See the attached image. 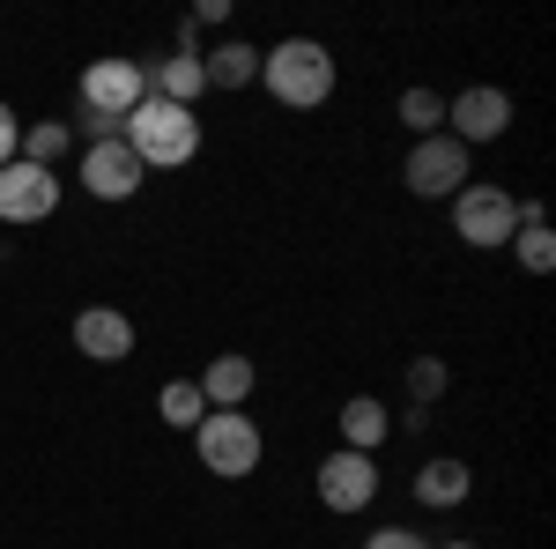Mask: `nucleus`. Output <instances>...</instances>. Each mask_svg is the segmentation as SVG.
<instances>
[{"mask_svg": "<svg viewBox=\"0 0 556 549\" xmlns=\"http://www.w3.org/2000/svg\"><path fill=\"white\" fill-rule=\"evenodd\" d=\"M386 431H393V416H386L379 394H356V401H342V438H349V453H371Z\"/></svg>", "mask_w": 556, "mask_h": 549, "instance_id": "obj_14", "label": "nucleus"}, {"mask_svg": "<svg viewBox=\"0 0 556 549\" xmlns=\"http://www.w3.org/2000/svg\"><path fill=\"white\" fill-rule=\"evenodd\" d=\"M156 409H164L172 431H193V423L208 416V401H201V386H193V379H172L164 394H156Z\"/></svg>", "mask_w": 556, "mask_h": 549, "instance_id": "obj_17", "label": "nucleus"}, {"mask_svg": "<svg viewBox=\"0 0 556 549\" xmlns=\"http://www.w3.org/2000/svg\"><path fill=\"white\" fill-rule=\"evenodd\" d=\"M371 498H379V461H371V453H327V461H319V506L327 512H364L371 506Z\"/></svg>", "mask_w": 556, "mask_h": 549, "instance_id": "obj_9", "label": "nucleus"}, {"mask_svg": "<svg viewBox=\"0 0 556 549\" xmlns=\"http://www.w3.org/2000/svg\"><path fill=\"white\" fill-rule=\"evenodd\" d=\"M208 89V75H201V60L193 52H178V60H164L156 75H149V97H164V104H186L193 112V97Z\"/></svg>", "mask_w": 556, "mask_h": 549, "instance_id": "obj_15", "label": "nucleus"}, {"mask_svg": "<svg viewBox=\"0 0 556 549\" xmlns=\"http://www.w3.org/2000/svg\"><path fill=\"white\" fill-rule=\"evenodd\" d=\"M408 394H416V409L438 401V394H445V364H438V357H416V364H408Z\"/></svg>", "mask_w": 556, "mask_h": 549, "instance_id": "obj_21", "label": "nucleus"}, {"mask_svg": "<svg viewBox=\"0 0 556 549\" xmlns=\"http://www.w3.org/2000/svg\"><path fill=\"white\" fill-rule=\"evenodd\" d=\"M453 230L468 238L475 253H497V246H513V230H519V201L505 194V186L468 178V186L453 194Z\"/></svg>", "mask_w": 556, "mask_h": 549, "instance_id": "obj_4", "label": "nucleus"}, {"mask_svg": "<svg viewBox=\"0 0 556 549\" xmlns=\"http://www.w3.org/2000/svg\"><path fill=\"white\" fill-rule=\"evenodd\" d=\"M75 349H83L89 364H127L134 357V320L112 312V304H89L83 320H75Z\"/></svg>", "mask_w": 556, "mask_h": 549, "instance_id": "obj_11", "label": "nucleus"}, {"mask_svg": "<svg viewBox=\"0 0 556 549\" xmlns=\"http://www.w3.org/2000/svg\"><path fill=\"white\" fill-rule=\"evenodd\" d=\"M513 253H519V267H527V275H549V267H556L549 223H519V230H513Z\"/></svg>", "mask_w": 556, "mask_h": 549, "instance_id": "obj_18", "label": "nucleus"}, {"mask_svg": "<svg viewBox=\"0 0 556 549\" xmlns=\"http://www.w3.org/2000/svg\"><path fill=\"white\" fill-rule=\"evenodd\" d=\"M401 178H408V194H424V201H453V194L468 186V149H460L453 134H430V141L408 149Z\"/></svg>", "mask_w": 556, "mask_h": 549, "instance_id": "obj_6", "label": "nucleus"}, {"mask_svg": "<svg viewBox=\"0 0 556 549\" xmlns=\"http://www.w3.org/2000/svg\"><path fill=\"white\" fill-rule=\"evenodd\" d=\"M445 120H453V141L468 149V141H497V134L513 127V97L505 89H460L453 104H445Z\"/></svg>", "mask_w": 556, "mask_h": 549, "instance_id": "obj_10", "label": "nucleus"}, {"mask_svg": "<svg viewBox=\"0 0 556 549\" xmlns=\"http://www.w3.org/2000/svg\"><path fill=\"white\" fill-rule=\"evenodd\" d=\"M15 157H23V120L0 104V164H15Z\"/></svg>", "mask_w": 556, "mask_h": 549, "instance_id": "obj_22", "label": "nucleus"}, {"mask_svg": "<svg viewBox=\"0 0 556 549\" xmlns=\"http://www.w3.org/2000/svg\"><path fill=\"white\" fill-rule=\"evenodd\" d=\"M260 83L275 89V104L312 112V104L334 97V52L319 38H282L275 52H260Z\"/></svg>", "mask_w": 556, "mask_h": 549, "instance_id": "obj_2", "label": "nucleus"}, {"mask_svg": "<svg viewBox=\"0 0 556 549\" xmlns=\"http://www.w3.org/2000/svg\"><path fill=\"white\" fill-rule=\"evenodd\" d=\"M141 178H149V171L134 164V149L119 141V134L83 149V194H89V201H134V194H141Z\"/></svg>", "mask_w": 556, "mask_h": 549, "instance_id": "obj_8", "label": "nucleus"}, {"mask_svg": "<svg viewBox=\"0 0 556 549\" xmlns=\"http://www.w3.org/2000/svg\"><path fill=\"white\" fill-rule=\"evenodd\" d=\"M67 141H75V134L60 127V120H45V127L23 134V164H45V171H52L60 157H67Z\"/></svg>", "mask_w": 556, "mask_h": 549, "instance_id": "obj_20", "label": "nucleus"}, {"mask_svg": "<svg viewBox=\"0 0 556 549\" xmlns=\"http://www.w3.org/2000/svg\"><path fill=\"white\" fill-rule=\"evenodd\" d=\"M445 549H468V542H445Z\"/></svg>", "mask_w": 556, "mask_h": 549, "instance_id": "obj_24", "label": "nucleus"}, {"mask_svg": "<svg viewBox=\"0 0 556 549\" xmlns=\"http://www.w3.org/2000/svg\"><path fill=\"white\" fill-rule=\"evenodd\" d=\"M60 209V171L45 164H0V223H45Z\"/></svg>", "mask_w": 556, "mask_h": 549, "instance_id": "obj_7", "label": "nucleus"}, {"mask_svg": "<svg viewBox=\"0 0 556 549\" xmlns=\"http://www.w3.org/2000/svg\"><path fill=\"white\" fill-rule=\"evenodd\" d=\"M201 75H208V89H245V83H260V45L223 38L215 52H201Z\"/></svg>", "mask_w": 556, "mask_h": 549, "instance_id": "obj_13", "label": "nucleus"}, {"mask_svg": "<svg viewBox=\"0 0 556 549\" xmlns=\"http://www.w3.org/2000/svg\"><path fill=\"white\" fill-rule=\"evenodd\" d=\"M475 490V475H468V461H430L424 475H416V498H424V506H460V498H468Z\"/></svg>", "mask_w": 556, "mask_h": 549, "instance_id": "obj_16", "label": "nucleus"}, {"mask_svg": "<svg viewBox=\"0 0 556 549\" xmlns=\"http://www.w3.org/2000/svg\"><path fill=\"white\" fill-rule=\"evenodd\" d=\"M364 549H430V542L416 535V527H379V535H371Z\"/></svg>", "mask_w": 556, "mask_h": 549, "instance_id": "obj_23", "label": "nucleus"}, {"mask_svg": "<svg viewBox=\"0 0 556 549\" xmlns=\"http://www.w3.org/2000/svg\"><path fill=\"white\" fill-rule=\"evenodd\" d=\"M119 141L134 149V164L141 171H178L201 157V120L186 112V104H164V97H141L127 112V127H119Z\"/></svg>", "mask_w": 556, "mask_h": 549, "instance_id": "obj_1", "label": "nucleus"}, {"mask_svg": "<svg viewBox=\"0 0 556 549\" xmlns=\"http://www.w3.org/2000/svg\"><path fill=\"white\" fill-rule=\"evenodd\" d=\"M193 453H201L208 475L238 483V475H253V467H260V423L238 416V409H208V416L193 423Z\"/></svg>", "mask_w": 556, "mask_h": 549, "instance_id": "obj_3", "label": "nucleus"}, {"mask_svg": "<svg viewBox=\"0 0 556 549\" xmlns=\"http://www.w3.org/2000/svg\"><path fill=\"white\" fill-rule=\"evenodd\" d=\"M141 97H149V67H141V60H89L83 67V112L89 120L127 127V112Z\"/></svg>", "mask_w": 556, "mask_h": 549, "instance_id": "obj_5", "label": "nucleus"}, {"mask_svg": "<svg viewBox=\"0 0 556 549\" xmlns=\"http://www.w3.org/2000/svg\"><path fill=\"white\" fill-rule=\"evenodd\" d=\"M193 386H201V401H208V409H245V394L260 386V372H253V357H215Z\"/></svg>", "mask_w": 556, "mask_h": 549, "instance_id": "obj_12", "label": "nucleus"}, {"mask_svg": "<svg viewBox=\"0 0 556 549\" xmlns=\"http://www.w3.org/2000/svg\"><path fill=\"white\" fill-rule=\"evenodd\" d=\"M401 127H416L424 141L445 134V97H438V89H408V97H401Z\"/></svg>", "mask_w": 556, "mask_h": 549, "instance_id": "obj_19", "label": "nucleus"}]
</instances>
